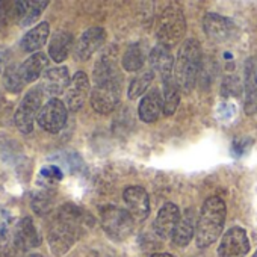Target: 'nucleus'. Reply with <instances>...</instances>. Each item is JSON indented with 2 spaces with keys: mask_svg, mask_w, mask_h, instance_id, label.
Here are the masks:
<instances>
[{
  "mask_svg": "<svg viewBox=\"0 0 257 257\" xmlns=\"http://www.w3.org/2000/svg\"><path fill=\"white\" fill-rule=\"evenodd\" d=\"M44 91L41 89V86H34L32 89H29L25 97L22 98L19 107L16 109L14 113V122L16 127L25 135L31 134L34 131V122L38 118V113L41 110L43 100H44Z\"/></svg>",
  "mask_w": 257,
  "mask_h": 257,
  "instance_id": "obj_5",
  "label": "nucleus"
},
{
  "mask_svg": "<svg viewBox=\"0 0 257 257\" xmlns=\"http://www.w3.org/2000/svg\"><path fill=\"white\" fill-rule=\"evenodd\" d=\"M225 222V203L219 197H210L203 203L197 230L195 242L198 248L210 246L221 234Z\"/></svg>",
  "mask_w": 257,
  "mask_h": 257,
  "instance_id": "obj_2",
  "label": "nucleus"
},
{
  "mask_svg": "<svg viewBox=\"0 0 257 257\" xmlns=\"http://www.w3.org/2000/svg\"><path fill=\"white\" fill-rule=\"evenodd\" d=\"M185 34H186V20L182 8H179L177 5L167 7L158 20L156 37L159 44L173 49L183 40Z\"/></svg>",
  "mask_w": 257,
  "mask_h": 257,
  "instance_id": "obj_4",
  "label": "nucleus"
},
{
  "mask_svg": "<svg viewBox=\"0 0 257 257\" xmlns=\"http://www.w3.org/2000/svg\"><path fill=\"white\" fill-rule=\"evenodd\" d=\"M41 179H44L47 183H56L64 179V173L58 165H46L40 171Z\"/></svg>",
  "mask_w": 257,
  "mask_h": 257,
  "instance_id": "obj_32",
  "label": "nucleus"
},
{
  "mask_svg": "<svg viewBox=\"0 0 257 257\" xmlns=\"http://www.w3.org/2000/svg\"><path fill=\"white\" fill-rule=\"evenodd\" d=\"M4 85L10 92L19 94L23 91V88L26 86V82L22 76L20 71V65L19 64H10L5 71H4Z\"/></svg>",
  "mask_w": 257,
  "mask_h": 257,
  "instance_id": "obj_29",
  "label": "nucleus"
},
{
  "mask_svg": "<svg viewBox=\"0 0 257 257\" xmlns=\"http://www.w3.org/2000/svg\"><path fill=\"white\" fill-rule=\"evenodd\" d=\"M243 109L246 115H254L257 112V59L254 56L248 58L245 62L243 73Z\"/></svg>",
  "mask_w": 257,
  "mask_h": 257,
  "instance_id": "obj_14",
  "label": "nucleus"
},
{
  "mask_svg": "<svg viewBox=\"0 0 257 257\" xmlns=\"http://www.w3.org/2000/svg\"><path fill=\"white\" fill-rule=\"evenodd\" d=\"M101 227L115 240H124L132 234L135 219L127 210L116 206H106L101 210Z\"/></svg>",
  "mask_w": 257,
  "mask_h": 257,
  "instance_id": "obj_6",
  "label": "nucleus"
},
{
  "mask_svg": "<svg viewBox=\"0 0 257 257\" xmlns=\"http://www.w3.org/2000/svg\"><path fill=\"white\" fill-rule=\"evenodd\" d=\"M150 257H176V255L168 254V252H156V254H153V255H150Z\"/></svg>",
  "mask_w": 257,
  "mask_h": 257,
  "instance_id": "obj_33",
  "label": "nucleus"
},
{
  "mask_svg": "<svg viewBox=\"0 0 257 257\" xmlns=\"http://www.w3.org/2000/svg\"><path fill=\"white\" fill-rule=\"evenodd\" d=\"M68 116V107L65 103L59 98H50L44 106L41 107L38 113V124L41 128H44L49 134H58L61 132Z\"/></svg>",
  "mask_w": 257,
  "mask_h": 257,
  "instance_id": "obj_8",
  "label": "nucleus"
},
{
  "mask_svg": "<svg viewBox=\"0 0 257 257\" xmlns=\"http://www.w3.org/2000/svg\"><path fill=\"white\" fill-rule=\"evenodd\" d=\"M149 62H150V68L153 73H156L158 76H161V79H168L171 77V71H173V65H174V59L173 55L170 52L168 47L158 44L150 56H149Z\"/></svg>",
  "mask_w": 257,
  "mask_h": 257,
  "instance_id": "obj_22",
  "label": "nucleus"
},
{
  "mask_svg": "<svg viewBox=\"0 0 257 257\" xmlns=\"http://www.w3.org/2000/svg\"><path fill=\"white\" fill-rule=\"evenodd\" d=\"M94 82L103 83L107 80L119 79V71H118V62H116V50L107 49L101 53V56L97 59L95 67H94Z\"/></svg>",
  "mask_w": 257,
  "mask_h": 257,
  "instance_id": "obj_18",
  "label": "nucleus"
},
{
  "mask_svg": "<svg viewBox=\"0 0 257 257\" xmlns=\"http://www.w3.org/2000/svg\"><path fill=\"white\" fill-rule=\"evenodd\" d=\"M4 68H7V67H5V62H4V53H0V73L5 71Z\"/></svg>",
  "mask_w": 257,
  "mask_h": 257,
  "instance_id": "obj_34",
  "label": "nucleus"
},
{
  "mask_svg": "<svg viewBox=\"0 0 257 257\" xmlns=\"http://www.w3.org/2000/svg\"><path fill=\"white\" fill-rule=\"evenodd\" d=\"M249 251V240L242 227H231L221 239L218 255L219 257H245Z\"/></svg>",
  "mask_w": 257,
  "mask_h": 257,
  "instance_id": "obj_10",
  "label": "nucleus"
},
{
  "mask_svg": "<svg viewBox=\"0 0 257 257\" xmlns=\"http://www.w3.org/2000/svg\"><path fill=\"white\" fill-rule=\"evenodd\" d=\"M180 210L176 204L173 203H167L165 206H162V209L159 210L156 219H155V231L159 237L162 239H173V234L176 231V227L180 221Z\"/></svg>",
  "mask_w": 257,
  "mask_h": 257,
  "instance_id": "obj_17",
  "label": "nucleus"
},
{
  "mask_svg": "<svg viewBox=\"0 0 257 257\" xmlns=\"http://www.w3.org/2000/svg\"><path fill=\"white\" fill-rule=\"evenodd\" d=\"M88 95H89V79L83 71H77L73 76L71 83L65 92V106L70 110L77 112L85 104Z\"/></svg>",
  "mask_w": 257,
  "mask_h": 257,
  "instance_id": "obj_15",
  "label": "nucleus"
},
{
  "mask_svg": "<svg viewBox=\"0 0 257 257\" xmlns=\"http://www.w3.org/2000/svg\"><path fill=\"white\" fill-rule=\"evenodd\" d=\"M201 70V49L198 41L186 40L179 49L176 67H174V80L182 92H191L197 83L198 73Z\"/></svg>",
  "mask_w": 257,
  "mask_h": 257,
  "instance_id": "obj_3",
  "label": "nucleus"
},
{
  "mask_svg": "<svg viewBox=\"0 0 257 257\" xmlns=\"http://www.w3.org/2000/svg\"><path fill=\"white\" fill-rule=\"evenodd\" d=\"M106 41V31L103 28L86 29L74 44V56L77 61H88Z\"/></svg>",
  "mask_w": 257,
  "mask_h": 257,
  "instance_id": "obj_11",
  "label": "nucleus"
},
{
  "mask_svg": "<svg viewBox=\"0 0 257 257\" xmlns=\"http://www.w3.org/2000/svg\"><path fill=\"white\" fill-rule=\"evenodd\" d=\"M71 49H74V40H73V35L67 31H59L56 32L52 40H50V44H49V56L53 62L56 64H61L64 62Z\"/></svg>",
  "mask_w": 257,
  "mask_h": 257,
  "instance_id": "obj_24",
  "label": "nucleus"
},
{
  "mask_svg": "<svg viewBox=\"0 0 257 257\" xmlns=\"http://www.w3.org/2000/svg\"><path fill=\"white\" fill-rule=\"evenodd\" d=\"M23 257H41L40 254H28V255H23Z\"/></svg>",
  "mask_w": 257,
  "mask_h": 257,
  "instance_id": "obj_35",
  "label": "nucleus"
},
{
  "mask_svg": "<svg viewBox=\"0 0 257 257\" xmlns=\"http://www.w3.org/2000/svg\"><path fill=\"white\" fill-rule=\"evenodd\" d=\"M19 254L16 243V224L7 215H0V257H14Z\"/></svg>",
  "mask_w": 257,
  "mask_h": 257,
  "instance_id": "obj_21",
  "label": "nucleus"
},
{
  "mask_svg": "<svg viewBox=\"0 0 257 257\" xmlns=\"http://www.w3.org/2000/svg\"><path fill=\"white\" fill-rule=\"evenodd\" d=\"M164 112V98L159 89H152L147 92L138 107V115L144 122H155Z\"/></svg>",
  "mask_w": 257,
  "mask_h": 257,
  "instance_id": "obj_20",
  "label": "nucleus"
},
{
  "mask_svg": "<svg viewBox=\"0 0 257 257\" xmlns=\"http://www.w3.org/2000/svg\"><path fill=\"white\" fill-rule=\"evenodd\" d=\"M70 83H71V79H70L68 68L67 67H53V68H49L43 74V80H41L40 86L46 95H52V98H56V95L67 92Z\"/></svg>",
  "mask_w": 257,
  "mask_h": 257,
  "instance_id": "obj_13",
  "label": "nucleus"
},
{
  "mask_svg": "<svg viewBox=\"0 0 257 257\" xmlns=\"http://www.w3.org/2000/svg\"><path fill=\"white\" fill-rule=\"evenodd\" d=\"M85 213L74 204H64L49 225L47 240L55 255L67 254L79 239Z\"/></svg>",
  "mask_w": 257,
  "mask_h": 257,
  "instance_id": "obj_1",
  "label": "nucleus"
},
{
  "mask_svg": "<svg viewBox=\"0 0 257 257\" xmlns=\"http://www.w3.org/2000/svg\"><path fill=\"white\" fill-rule=\"evenodd\" d=\"M50 35V25L47 22H41L29 29L23 38L20 40V47L26 53H38V50L47 43Z\"/></svg>",
  "mask_w": 257,
  "mask_h": 257,
  "instance_id": "obj_19",
  "label": "nucleus"
},
{
  "mask_svg": "<svg viewBox=\"0 0 257 257\" xmlns=\"http://www.w3.org/2000/svg\"><path fill=\"white\" fill-rule=\"evenodd\" d=\"M254 257H257V251H255V254H254Z\"/></svg>",
  "mask_w": 257,
  "mask_h": 257,
  "instance_id": "obj_36",
  "label": "nucleus"
},
{
  "mask_svg": "<svg viewBox=\"0 0 257 257\" xmlns=\"http://www.w3.org/2000/svg\"><path fill=\"white\" fill-rule=\"evenodd\" d=\"M153 77H155V73L152 71V68H147L144 71H141L138 76H135L128 85V98L131 100H135L138 97H141L147 89L149 86L152 85L153 82Z\"/></svg>",
  "mask_w": 257,
  "mask_h": 257,
  "instance_id": "obj_28",
  "label": "nucleus"
},
{
  "mask_svg": "<svg viewBox=\"0 0 257 257\" xmlns=\"http://www.w3.org/2000/svg\"><path fill=\"white\" fill-rule=\"evenodd\" d=\"M162 85H164V94H162V98H164V113L167 116H171L177 107H179V103H180V88L177 86L174 77H168V79H164L162 80Z\"/></svg>",
  "mask_w": 257,
  "mask_h": 257,
  "instance_id": "obj_27",
  "label": "nucleus"
},
{
  "mask_svg": "<svg viewBox=\"0 0 257 257\" xmlns=\"http://www.w3.org/2000/svg\"><path fill=\"white\" fill-rule=\"evenodd\" d=\"M203 29L206 35L215 43H227L237 35V28L230 19L212 13L204 16Z\"/></svg>",
  "mask_w": 257,
  "mask_h": 257,
  "instance_id": "obj_9",
  "label": "nucleus"
},
{
  "mask_svg": "<svg viewBox=\"0 0 257 257\" xmlns=\"http://www.w3.org/2000/svg\"><path fill=\"white\" fill-rule=\"evenodd\" d=\"M49 7V2H28V10H26V16L25 19L22 20L20 26H31L34 25L40 17L41 14L44 13V10Z\"/></svg>",
  "mask_w": 257,
  "mask_h": 257,
  "instance_id": "obj_31",
  "label": "nucleus"
},
{
  "mask_svg": "<svg viewBox=\"0 0 257 257\" xmlns=\"http://www.w3.org/2000/svg\"><path fill=\"white\" fill-rule=\"evenodd\" d=\"M119 94H121L119 79L97 83L91 91V106L94 107L95 112L101 115H107L116 107L119 101Z\"/></svg>",
  "mask_w": 257,
  "mask_h": 257,
  "instance_id": "obj_7",
  "label": "nucleus"
},
{
  "mask_svg": "<svg viewBox=\"0 0 257 257\" xmlns=\"http://www.w3.org/2000/svg\"><path fill=\"white\" fill-rule=\"evenodd\" d=\"M146 50L141 43L131 44L122 55V68L125 71H140L146 64Z\"/></svg>",
  "mask_w": 257,
  "mask_h": 257,
  "instance_id": "obj_26",
  "label": "nucleus"
},
{
  "mask_svg": "<svg viewBox=\"0 0 257 257\" xmlns=\"http://www.w3.org/2000/svg\"><path fill=\"white\" fill-rule=\"evenodd\" d=\"M197 230V221H195V215L191 209H188L182 216L180 221L176 227V231L173 234V242L179 246H186L192 237L194 233Z\"/></svg>",
  "mask_w": 257,
  "mask_h": 257,
  "instance_id": "obj_25",
  "label": "nucleus"
},
{
  "mask_svg": "<svg viewBox=\"0 0 257 257\" xmlns=\"http://www.w3.org/2000/svg\"><path fill=\"white\" fill-rule=\"evenodd\" d=\"M32 209L38 215H46L53 207V192H50L47 188L38 189L32 195Z\"/></svg>",
  "mask_w": 257,
  "mask_h": 257,
  "instance_id": "obj_30",
  "label": "nucleus"
},
{
  "mask_svg": "<svg viewBox=\"0 0 257 257\" xmlns=\"http://www.w3.org/2000/svg\"><path fill=\"white\" fill-rule=\"evenodd\" d=\"M49 56L43 52L31 55L23 64H20V71L26 83L37 82L49 70Z\"/></svg>",
  "mask_w": 257,
  "mask_h": 257,
  "instance_id": "obj_23",
  "label": "nucleus"
},
{
  "mask_svg": "<svg viewBox=\"0 0 257 257\" xmlns=\"http://www.w3.org/2000/svg\"><path fill=\"white\" fill-rule=\"evenodd\" d=\"M127 212L137 221H144L150 212V201L147 191L143 186H128L122 192Z\"/></svg>",
  "mask_w": 257,
  "mask_h": 257,
  "instance_id": "obj_12",
  "label": "nucleus"
},
{
  "mask_svg": "<svg viewBox=\"0 0 257 257\" xmlns=\"http://www.w3.org/2000/svg\"><path fill=\"white\" fill-rule=\"evenodd\" d=\"M16 243L19 252H25L41 245V234L32 218L25 216L16 222Z\"/></svg>",
  "mask_w": 257,
  "mask_h": 257,
  "instance_id": "obj_16",
  "label": "nucleus"
}]
</instances>
